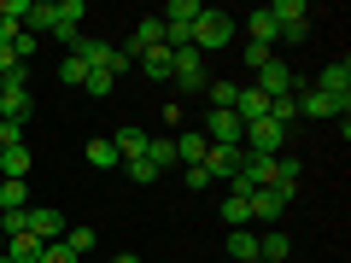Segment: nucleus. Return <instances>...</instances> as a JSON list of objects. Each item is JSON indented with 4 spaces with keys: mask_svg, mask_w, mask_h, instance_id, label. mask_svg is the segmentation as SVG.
I'll use <instances>...</instances> for the list:
<instances>
[{
    "mask_svg": "<svg viewBox=\"0 0 351 263\" xmlns=\"http://www.w3.org/2000/svg\"><path fill=\"white\" fill-rule=\"evenodd\" d=\"M234 18H228V12H217V6H205V12H199V24H193V53H223L228 47V41H234Z\"/></svg>",
    "mask_w": 351,
    "mask_h": 263,
    "instance_id": "obj_1",
    "label": "nucleus"
},
{
    "mask_svg": "<svg viewBox=\"0 0 351 263\" xmlns=\"http://www.w3.org/2000/svg\"><path fill=\"white\" fill-rule=\"evenodd\" d=\"M240 147H246L252 158H281V152H287V129H281V123H269V117H258V123H246Z\"/></svg>",
    "mask_w": 351,
    "mask_h": 263,
    "instance_id": "obj_2",
    "label": "nucleus"
},
{
    "mask_svg": "<svg viewBox=\"0 0 351 263\" xmlns=\"http://www.w3.org/2000/svg\"><path fill=\"white\" fill-rule=\"evenodd\" d=\"M269 18H276L281 41H304V36H311V6H304V0H276Z\"/></svg>",
    "mask_w": 351,
    "mask_h": 263,
    "instance_id": "obj_3",
    "label": "nucleus"
},
{
    "mask_svg": "<svg viewBox=\"0 0 351 263\" xmlns=\"http://www.w3.org/2000/svg\"><path fill=\"white\" fill-rule=\"evenodd\" d=\"M316 94H322V100H334L339 112H351V64H346V59L322 64V76H316Z\"/></svg>",
    "mask_w": 351,
    "mask_h": 263,
    "instance_id": "obj_4",
    "label": "nucleus"
},
{
    "mask_svg": "<svg viewBox=\"0 0 351 263\" xmlns=\"http://www.w3.org/2000/svg\"><path fill=\"white\" fill-rule=\"evenodd\" d=\"M205 147H240V135H246V123H240L234 112H205Z\"/></svg>",
    "mask_w": 351,
    "mask_h": 263,
    "instance_id": "obj_5",
    "label": "nucleus"
},
{
    "mask_svg": "<svg viewBox=\"0 0 351 263\" xmlns=\"http://www.w3.org/2000/svg\"><path fill=\"white\" fill-rule=\"evenodd\" d=\"M24 234H36L41 246H53V240H64V216L53 211V205H29L24 211Z\"/></svg>",
    "mask_w": 351,
    "mask_h": 263,
    "instance_id": "obj_6",
    "label": "nucleus"
},
{
    "mask_svg": "<svg viewBox=\"0 0 351 263\" xmlns=\"http://www.w3.org/2000/svg\"><path fill=\"white\" fill-rule=\"evenodd\" d=\"M252 88H263L269 100H281V94H299V88H293V64H281V59H269V64H263V71L252 76Z\"/></svg>",
    "mask_w": 351,
    "mask_h": 263,
    "instance_id": "obj_7",
    "label": "nucleus"
},
{
    "mask_svg": "<svg viewBox=\"0 0 351 263\" xmlns=\"http://www.w3.org/2000/svg\"><path fill=\"white\" fill-rule=\"evenodd\" d=\"M287 205H293V193L258 188V193H252V223H281V216H287Z\"/></svg>",
    "mask_w": 351,
    "mask_h": 263,
    "instance_id": "obj_8",
    "label": "nucleus"
},
{
    "mask_svg": "<svg viewBox=\"0 0 351 263\" xmlns=\"http://www.w3.org/2000/svg\"><path fill=\"white\" fill-rule=\"evenodd\" d=\"M29 117V82H6L0 88V123H24Z\"/></svg>",
    "mask_w": 351,
    "mask_h": 263,
    "instance_id": "obj_9",
    "label": "nucleus"
},
{
    "mask_svg": "<svg viewBox=\"0 0 351 263\" xmlns=\"http://www.w3.org/2000/svg\"><path fill=\"white\" fill-rule=\"evenodd\" d=\"M53 12H59V24H53V36H59L64 47H71V41L82 36V18H88V6H82V0H59Z\"/></svg>",
    "mask_w": 351,
    "mask_h": 263,
    "instance_id": "obj_10",
    "label": "nucleus"
},
{
    "mask_svg": "<svg viewBox=\"0 0 351 263\" xmlns=\"http://www.w3.org/2000/svg\"><path fill=\"white\" fill-rule=\"evenodd\" d=\"M240 164H246V147H211V152H205V170H211V181H228Z\"/></svg>",
    "mask_w": 351,
    "mask_h": 263,
    "instance_id": "obj_11",
    "label": "nucleus"
},
{
    "mask_svg": "<svg viewBox=\"0 0 351 263\" xmlns=\"http://www.w3.org/2000/svg\"><path fill=\"white\" fill-rule=\"evenodd\" d=\"M246 41H252V47H276V41H281V29H276V18H269V6L246 12Z\"/></svg>",
    "mask_w": 351,
    "mask_h": 263,
    "instance_id": "obj_12",
    "label": "nucleus"
},
{
    "mask_svg": "<svg viewBox=\"0 0 351 263\" xmlns=\"http://www.w3.org/2000/svg\"><path fill=\"white\" fill-rule=\"evenodd\" d=\"M258 258L263 263H287L293 258V240L281 234V228H269V234H258Z\"/></svg>",
    "mask_w": 351,
    "mask_h": 263,
    "instance_id": "obj_13",
    "label": "nucleus"
},
{
    "mask_svg": "<svg viewBox=\"0 0 351 263\" xmlns=\"http://www.w3.org/2000/svg\"><path fill=\"white\" fill-rule=\"evenodd\" d=\"M293 105H299V117H346V112H339L334 100H322L316 88H304V94H293Z\"/></svg>",
    "mask_w": 351,
    "mask_h": 263,
    "instance_id": "obj_14",
    "label": "nucleus"
},
{
    "mask_svg": "<svg viewBox=\"0 0 351 263\" xmlns=\"http://www.w3.org/2000/svg\"><path fill=\"white\" fill-rule=\"evenodd\" d=\"M112 147H117V158H141V152H147V129H135V123H129V129H117V135H112Z\"/></svg>",
    "mask_w": 351,
    "mask_h": 263,
    "instance_id": "obj_15",
    "label": "nucleus"
},
{
    "mask_svg": "<svg viewBox=\"0 0 351 263\" xmlns=\"http://www.w3.org/2000/svg\"><path fill=\"white\" fill-rule=\"evenodd\" d=\"M29 164H36V158H29V147H6V152H0V175H6V181H24Z\"/></svg>",
    "mask_w": 351,
    "mask_h": 263,
    "instance_id": "obj_16",
    "label": "nucleus"
},
{
    "mask_svg": "<svg viewBox=\"0 0 351 263\" xmlns=\"http://www.w3.org/2000/svg\"><path fill=\"white\" fill-rule=\"evenodd\" d=\"M223 223L228 228H252V193H228L223 199Z\"/></svg>",
    "mask_w": 351,
    "mask_h": 263,
    "instance_id": "obj_17",
    "label": "nucleus"
},
{
    "mask_svg": "<svg viewBox=\"0 0 351 263\" xmlns=\"http://www.w3.org/2000/svg\"><path fill=\"white\" fill-rule=\"evenodd\" d=\"M82 158L94 164V170H112V164H123V158H117V147H112V135H94V140H88V152H82Z\"/></svg>",
    "mask_w": 351,
    "mask_h": 263,
    "instance_id": "obj_18",
    "label": "nucleus"
},
{
    "mask_svg": "<svg viewBox=\"0 0 351 263\" xmlns=\"http://www.w3.org/2000/svg\"><path fill=\"white\" fill-rule=\"evenodd\" d=\"M141 71H147L152 76V82H170V47H147V53H141Z\"/></svg>",
    "mask_w": 351,
    "mask_h": 263,
    "instance_id": "obj_19",
    "label": "nucleus"
},
{
    "mask_svg": "<svg viewBox=\"0 0 351 263\" xmlns=\"http://www.w3.org/2000/svg\"><path fill=\"white\" fill-rule=\"evenodd\" d=\"M6 258L12 263H41V240L36 234H12L6 240Z\"/></svg>",
    "mask_w": 351,
    "mask_h": 263,
    "instance_id": "obj_20",
    "label": "nucleus"
},
{
    "mask_svg": "<svg viewBox=\"0 0 351 263\" xmlns=\"http://www.w3.org/2000/svg\"><path fill=\"white\" fill-rule=\"evenodd\" d=\"M205 152H211V147H205L199 129H193V135H176V158H182V164H205Z\"/></svg>",
    "mask_w": 351,
    "mask_h": 263,
    "instance_id": "obj_21",
    "label": "nucleus"
},
{
    "mask_svg": "<svg viewBox=\"0 0 351 263\" xmlns=\"http://www.w3.org/2000/svg\"><path fill=\"white\" fill-rule=\"evenodd\" d=\"M0 211H29V181H0Z\"/></svg>",
    "mask_w": 351,
    "mask_h": 263,
    "instance_id": "obj_22",
    "label": "nucleus"
},
{
    "mask_svg": "<svg viewBox=\"0 0 351 263\" xmlns=\"http://www.w3.org/2000/svg\"><path fill=\"white\" fill-rule=\"evenodd\" d=\"M228 251H234L240 263H252L258 258V234H252V228H228Z\"/></svg>",
    "mask_w": 351,
    "mask_h": 263,
    "instance_id": "obj_23",
    "label": "nucleus"
},
{
    "mask_svg": "<svg viewBox=\"0 0 351 263\" xmlns=\"http://www.w3.org/2000/svg\"><path fill=\"white\" fill-rule=\"evenodd\" d=\"M141 158H152V170H164V164H176V140L147 135V152H141Z\"/></svg>",
    "mask_w": 351,
    "mask_h": 263,
    "instance_id": "obj_24",
    "label": "nucleus"
},
{
    "mask_svg": "<svg viewBox=\"0 0 351 263\" xmlns=\"http://www.w3.org/2000/svg\"><path fill=\"white\" fill-rule=\"evenodd\" d=\"M59 82H64V88H82V82H88V64L76 59V53H64V59H59Z\"/></svg>",
    "mask_w": 351,
    "mask_h": 263,
    "instance_id": "obj_25",
    "label": "nucleus"
},
{
    "mask_svg": "<svg viewBox=\"0 0 351 263\" xmlns=\"http://www.w3.org/2000/svg\"><path fill=\"white\" fill-rule=\"evenodd\" d=\"M205 94H211V112H234V94H240V82H211Z\"/></svg>",
    "mask_w": 351,
    "mask_h": 263,
    "instance_id": "obj_26",
    "label": "nucleus"
},
{
    "mask_svg": "<svg viewBox=\"0 0 351 263\" xmlns=\"http://www.w3.org/2000/svg\"><path fill=\"white\" fill-rule=\"evenodd\" d=\"M276 188H281V193H293V188H299V158H287V152L276 158Z\"/></svg>",
    "mask_w": 351,
    "mask_h": 263,
    "instance_id": "obj_27",
    "label": "nucleus"
},
{
    "mask_svg": "<svg viewBox=\"0 0 351 263\" xmlns=\"http://www.w3.org/2000/svg\"><path fill=\"white\" fill-rule=\"evenodd\" d=\"M64 246H71L76 258H82V251H94V246H100V234H94V228H64Z\"/></svg>",
    "mask_w": 351,
    "mask_h": 263,
    "instance_id": "obj_28",
    "label": "nucleus"
},
{
    "mask_svg": "<svg viewBox=\"0 0 351 263\" xmlns=\"http://www.w3.org/2000/svg\"><path fill=\"white\" fill-rule=\"evenodd\" d=\"M112 88H117V76H112V71H88L82 94H94V100H106V94H112Z\"/></svg>",
    "mask_w": 351,
    "mask_h": 263,
    "instance_id": "obj_29",
    "label": "nucleus"
},
{
    "mask_svg": "<svg viewBox=\"0 0 351 263\" xmlns=\"http://www.w3.org/2000/svg\"><path fill=\"white\" fill-rule=\"evenodd\" d=\"M293 117H299V105H293V94H281V100H269V123H281V129H287Z\"/></svg>",
    "mask_w": 351,
    "mask_h": 263,
    "instance_id": "obj_30",
    "label": "nucleus"
},
{
    "mask_svg": "<svg viewBox=\"0 0 351 263\" xmlns=\"http://www.w3.org/2000/svg\"><path fill=\"white\" fill-rule=\"evenodd\" d=\"M129 181H141V188H152V181H158V170H152V158H129Z\"/></svg>",
    "mask_w": 351,
    "mask_h": 263,
    "instance_id": "obj_31",
    "label": "nucleus"
},
{
    "mask_svg": "<svg viewBox=\"0 0 351 263\" xmlns=\"http://www.w3.org/2000/svg\"><path fill=\"white\" fill-rule=\"evenodd\" d=\"M41 47V36H29V29H18V41H12V53H18V64H29V53Z\"/></svg>",
    "mask_w": 351,
    "mask_h": 263,
    "instance_id": "obj_32",
    "label": "nucleus"
},
{
    "mask_svg": "<svg viewBox=\"0 0 351 263\" xmlns=\"http://www.w3.org/2000/svg\"><path fill=\"white\" fill-rule=\"evenodd\" d=\"M41 263H76V251L64 240H53V246H41Z\"/></svg>",
    "mask_w": 351,
    "mask_h": 263,
    "instance_id": "obj_33",
    "label": "nucleus"
},
{
    "mask_svg": "<svg viewBox=\"0 0 351 263\" xmlns=\"http://www.w3.org/2000/svg\"><path fill=\"white\" fill-rule=\"evenodd\" d=\"M182 181H188L193 193H205V188H211V170H205V164H188V175H182Z\"/></svg>",
    "mask_w": 351,
    "mask_h": 263,
    "instance_id": "obj_34",
    "label": "nucleus"
},
{
    "mask_svg": "<svg viewBox=\"0 0 351 263\" xmlns=\"http://www.w3.org/2000/svg\"><path fill=\"white\" fill-rule=\"evenodd\" d=\"M0 147H24V123H0Z\"/></svg>",
    "mask_w": 351,
    "mask_h": 263,
    "instance_id": "obj_35",
    "label": "nucleus"
},
{
    "mask_svg": "<svg viewBox=\"0 0 351 263\" xmlns=\"http://www.w3.org/2000/svg\"><path fill=\"white\" fill-rule=\"evenodd\" d=\"M269 59H276V53H269V47H252V41H246V64H252V71H263V64H269Z\"/></svg>",
    "mask_w": 351,
    "mask_h": 263,
    "instance_id": "obj_36",
    "label": "nucleus"
},
{
    "mask_svg": "<svg viewBox=\"0 0 351 263\" xmlns=\"http://www.w3.org/2000/svg\"><path fill=\"white\" fill-rule=\"evenodd\" d=\"M112 263H141V258H135V251H117V258H112Z\"/></svg>",
    "mask_w": 351,
    "mask_h": 263,
    "instance_id": "obj_37",
    "label": "nucleus"
},
{
    "mask_svg": "<svg viewBox=\"0 0 351 263\" xmlns=\"http://www.w3.org/2000/svg\"><path fill=\"white\" fill-rule=\"evenodd\" d=\"M0 263H12V258H6V251H0Z\"/></svg>",
    "mask_w": 351,
    "mask_h": 263,
    "instance_id": "obj_38",
    "label": "nucleus"
},
{
    "mask_svg": "<svg viewBox=\"0 0 351 263\" xmlns=\"http://www.w3.org/2000/svg\"><path fill=\"white\" fill-rule=\"evenodd\" d=\"M0 88H6V76H0Z\"/></svg>",
    "mask_w": 351,
    "mask_h": 263,
    "instance_id": "obj_39",
    "label": "nucleus"
},
{
    "mask_svg": "<svg viewBox=\"0 0 351 263\" xmlns=\"http://www.w3.org/2000/svg\"><path fill=\"white\" fill-rule=\"evenodd\" d=\"M0 152H6V147H0Z\"/></svg>",
    "mask_w": 351,
    "mask_h": 263,
    "instance_id": "obj_40",
    "label": "nucleus"
}]
</instances>
